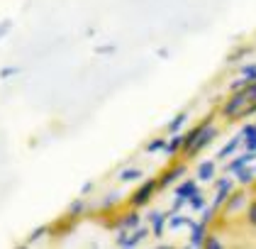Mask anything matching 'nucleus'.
I'll return each instance as SVG.
<instances>
[{
  "label": "nucleus",
  "instance_id": "nucleus-1",
  "mask_svg": "<svg viewBox=\"0 0 256 249\" xmlns=\"http://www.w3.org/2000/svg\"><path fill=\"white\" fill-rule=\"evenodd\" d=\"M249 103V96H246V91L242 88V91H232V98L230 100H224L222 105H220V115L227 117V120H236L239 113L244 110V105Z\"/></svg>",
  "mask_w": 256,
  "mask_h": 249
},
{
  "label": "nucleus",
  "instance_id": "nucleus-2",
  "mask_svg": "<svg viewBox=\"0 0 256 249\" xmlns=\"http://www.w3.org/2000/svg\"><path fill=\"white\" fill-rule=\"evenodd\" d=\"M146 237H152V230H149V225L144 227V225H139V227H134L132 232L127 230H120L118 232V239H115V244L122 249H132V247H139Z\"/></svg>",
  "mask_w": 256,
  "mask_h": 249
},
{
  "label": "nucleus",
  "instance_id": "nucleus-3",
  "mask_svg": "<svg viewBox=\"0 0 256 249\" xmlns=\"http://www.w3.org/2000/svg\"><path fill=\"white\" fill-rule=\"evenodd\" d=\"M217 134H220V130L215 127V122H210V125H208V127H205V130H202V132H200V134L196 137V142L190 144V149L186 152V156H188V159L198 156V154L202 152V149H208V147H210V144L215 142Z\"/></svg>",
  "mask_w": 256,
  "mask_h": 249
},
{
  "label": "nucleus",
  "instance_id": "nucleus-4",
  "mask_svg": "<svg viewBox=\"0 0 256 249\" xmlns=\"http://www.w3.org/2000/svg\"><path fill=\"white\" fill-rule=\"evenodd\" d=\"M158 191V186H156V178H146V181H142V186H139L137 191H134V195L130 198V205L132 208H144L152 198H154V193Z\"/></svg>",
  "mask_w": 256,
  "mask_h": 249
},
{
  "label": "nucleus",
  "instance_id": "nucleus-5",
  "mask_svg": "<svg viewBox=\"0 0 256 249\" xmlns=\"http://www.w3.org/2000/svg\"><path fill=\"white\" fill-rule=\"evenodd\" d=\"M186 171H188V166L186 164H174L168 171H164L161 176H156V186L158 191H166V188H174L178 183V178H183L186 176Z\"/></svg>",
  "mask_w": 256,
  "mask_h": 249
},
{
  "label": "nucleus",
  "instance_id": "nucleus-6",
  "mask_svg": "<svg viewBox=\"0 0 256 249\" xmlns=\"http://www.w3.org/2000/svg\"><path fill=\"white\" fill-rule=\"evenodd\" d=\"M234 191V178H217L215 181V195H212V200H210V205L215 208V210H220L222 208V203L230 198V193Z\"/></svg>",
  "mask_w": 256,
  "mask_h": 249
},
{
  "label": "nucleus",
  "instance_id": "nucleus-7",
  "mask_svg": "<svg viewBox=\"0 0 256 249\" xmlns=\"http://www.w3.org/2000/svg\"><path fill=\"white\" fill-rule=\"evenodd\" d=\"M224 205V215H236V212H242L246 205H249V195L244 191H239V193H230V198L222 203Z\"/></svg>",
  "mask_w": 256,
  "mask_h": 249
},
{
  "label": "nucleus",
  "instance_id": "nucleus-8",
  "mask_svg": "<svg viewBox=\"0 0 256 249\" xmlns=\"http://www.w3.org/2000/svg\"><path fill=\"white\" fill-rule=\"evenodd\" d=\"M166 220H168V210H149L146 212V225L154 237H161L164 230H166Z\"/></svg>",
  "mask_w": 256,
  "mask_h": 249
},
{
  "label": "nucleus",
  "instance_id": "nucleus-9",
  "mask_svg": "<svg viewBox=\"0 0 256 249\" xmlns=\"http://www.w3.org/2000/svg\"><path fill=\"white\" fill-rule=\"evenodd\" d=\"M215 173H217V164L212 159H205L198 164V183H212L215 181Z\"/></svg>",
  "mask_w": 256,
  "mask_h": 249
},
{
  "label": "nucleus",
  "instance_id": "nucleus-10",
  "mask_svg": "<svg viewBox=\"0 0 256 249\" xmlns=\"http://www.w3.org/2000/svg\"><path fill=\"white\" fill-rule=\"evenodd\" d=\"M139 225H142V215H139L137 208H134V210H130V212H122V215H120V220H118V230L132 232L134 227H139Z\"/></svg>",
  "mask_w": 256,
  "mask_h": 249
},
{
  "label": "nucleus",
  "instance_id": "nucleus-11",
  "mask_svg": "<svg viewBox=\"0 0 256 249\" xmlns=\"http://www.w3.org/2000/svg\"><path fill=\"white\" fill-rule=\"evenodd\" d=\"M254 161H256V152H246V149H244L236 159H232V161L224 166V173H234V171H239L242 166H249V164H254Z\"/></svg>",
  "mask_w": 256,
  "mask_h": 249
},
{
  "label": "nucleus",
  "instance_id": "nucleus-12",
  "mask_svg": "<svg viewBox=\"0 0 256 249\" xmlns=\"http://www.w3.org/2000/svg\"><path fill=\"white\" fill-rule=\"evenodd\" d=\"M196 225V220L193 217H188V215H180V212H171L168 215V220H166V227L171 232H176V230H183V227H193Z\"/></svg>",
  "mask_w": 256,
  "mask_h": 249
},
{
  "label": "nucleus",
  "instance_id": "nucleus-13",
  "mask_svg": "<svg viewBox=\"0 0 256 249\" xmlns=\"http://www.w3.org/2000/svg\"><path fill=\"white\" fill-rule=\"evenodd\" d=\"M239 134H242V139H244V142H242L244 149H246V152H256V125L254 122H244Z\"/></svg>",
  "mask_w": 256,
  "mask_h": 249
},
{
  "label": "nucleus",
  "instance_id": "nucleus-14",
  "mask_svg": "<svg viewBox=\"0 0 256 249\" xmlns=\"http://www.w3.org/2000/svg\"><path fill=\"white\" fill-rule=\"evenodd\" d=\"M205 234H208V225L196 220V225L190 227V239H188V244H190V247H196V249H200L202 247V242H205Z\"/></svg>",
  "mask_w": 256,
  "mask_h": 249
},
{
  "label": "nucleus",
  "instance_id": "nucleus-15",
  "mask_svg": "<svg viewBox=\"0 0 256 249\" xmlns=\"http://www.w3.org/2000/svg\"><path fill=\"white\" fill-rule=\"evenodd\" d=\"M196 191H200V186H198V178H183V181H178L176 183V195L180 198H190Z\"/></svg>",
  "mask_w": 256,
  "mask_h": 249
},
{
  "label": "nucleus",
  "instance_id": "nucleus-16",
  "mask_svg": "<svg viewBox=\"0 0 256 249\" xmlns=\"http://www.w3.org/2000/svg\"><path fill=\"white\" fill-rule=\"evenodd\" d=\"M242 142H244V139H242V134H234V137H232V139H230V142H227V144H224V147H222V149L215 154V159L224 161L227 156H232V154H234L236 149L242 147Z\"/></svg>",
  "mask_w": 256,
  "mask_h": 249
},
{
  "label": "nucleus",
  "instance_id": "nucleus-17",
  "mask_svg": "<svg viewBox=\"0 0 256 249\" xmlns=\"http://www.w3.org/2000/svg\"><path fill=\"white\" fill-rule=\"evenodd\" d=\"M142 178H144V171L139 166H124L118 173V181H122V183H134V181H142Z\"/></svg>",
  "mask_w": 256,
  "mask_h": 249
},
{
  "label": "nucleus",
  "instance_id": "nucleus-18",
  "mask_svg": "<svg viewBox=\"0 0 256 249\" xmlns=\"http://www.w3.org/2000/svg\"><path fill=\"white\" fill-rule=\"evenodd\" d=\"M256 178L254 169H252V164L249 166H242L239 171H234V183H239V186H252Z\"/></svg>",
  "mask_w": 256,
  "mask_h": 249
},
{
  "label": "nucleus",
  "instance_id": "nucleus-19",
  "mask_svg": "<svg viewBox=\"0 0 256 249\" xmlns=\"http://www.w3.org/2000/svg\"><path fill=\"white\" fill-rule=\"evenodd\" d=\"M88 208H90V203H88V198H76L74 203H68V208H66V212L71 215V217H78V215H83V212H88Z\"/></svg>",
  "mask_w": 256,
  "mask_h": 249
},
{
  "label": "nucleus",
  "instance_id": "nucleus-20",
  "mask_svg": "<svg viewBox=\"0 0 256 249\" xmlns=\"http://www.w3.org/2000/svg\"><path fill=\"white\" fill-rule=\"evenodd\" d=\"M180 147H183V134L176 132V134H171V139H166L164 154H166V156H176V154L180 152Z\"/></svg>",
  "mask_w": 256,
  "mask_h": 249
},
{
  "label": "nucleus",
  "instance_id": "nucleus-21",
  "mask_svg": "<svg viewBox=\"0 0 256 249\" xmlns=\"http://www.w3.org/2000/svg\"><path fill=\"white\" fill-rule=\"evenodd\" d=\"M186 122H188V113H178V115L174 117V120H171L168 125H166V132H168V134H176V132H180Z\"/></svg>",
  "mask_w": 256,
  "mask_h": 249
},
{
  "label": "nucleus",
  "instance_id": "nucleus-22",
  "mask_svg": "<svg viewBox=\"0 0 256 249\" xmlns=\"http://www.w3.org/2000/svg\"><path fill=\"white\" fill-rule=\"evenodd\" d=\"M188 205H190V210H196V212H200L205 205H208V198H205V193L202 191H196L190 198H188Z\"/></svg>",
  "mask_w": 256,
  "mask_h": 249
},
{
  "label": "nucleus",
  "instance_id": "nucleus-23",
  "mask_svg": "<svg viewBox=\"0 0 256 249\" xmlns=\"http://www.w3.org/2000/svg\"><path fill=\"white\" fill-rule=\"evenodd\" d=\"M164 147H166V139H164V137H154V139H149V142L144 144V152L158 154V152H164Z\"/></svg>",
  "mask_w": 256,
  "mask_h": 249
},
{
  "label": "nucleus",
  "instance_id": "nucleus-24",
  "mask_svg": "<svg viewBox=\"0 0 256 249\" xmlns=\"http://www.w3.org/2000/svg\"><path fill=\"white\" fill-rule=\"evenodd\" d=\"M239 76H242V78H246L249 83H252V81H256V61H249V64H242V66H239Z\"/></svg>",
  "mask_w": 256,
  "mask_h": 249
},
{
  "label": "nucleus",
  "instance_id": "nucleus-25",
  "mask_svg": "<svg viewBox=\"0 0 256 249\" xmlns=\"http://www.w3.org/2000/svg\"><path fill=\"white\" fill-rule=\"evenodd\" d=\"M215 215H217V210L212 208V205H210V203H208V205L200 210V222H205V225L210 227V225L215 222Z\"/></svg>",
  "mask_w": 256,
  "mask_h": 249
},
{
  "label": "nucleus",
  "instance_id": "nucleus-26",
  "mask_svg": "<svg viewBox=\"0 0 256 249\" xmlns=\"http://www.w3.org/2000/svg\"><path fill=\"white\" fill-rule=\"evenodd\" d=\"M44 234H49V227H46V225H42V227H37V230L32 232V234L27 237V242H24V247H30V244H37V242H40V239H42V237H44Z\"/></svg>",
  "mask_w": 256,
  "mask_h": 249
},
{
  "label": "nucleus",
  "instance_id": "nucleus-27",
  "mask_svg": "<svg viewBox=\"0 0 256 249\" xmlns=\"http://www.w3.org/2000/svg\"><path fill=\"white\" fill-rule=\"evenodd\" d=\"M120 198H122V195H120L118 191H115V193H110V195H105V200H100V208H102V210H108V208H112V205L118 203Z\"/></svg>",
  "mask_w": 256,
  "mask_h": 249
},
{
  "label": "nucleus",
  "instance_id": "nucleus-28",
  "mask_svg": "<svg viewBox=\"0 0 256 249\" xmlns=\"http://www.w3.org/2000/svg\"><path fill=\"white\" fill-rule=\"evenodd\" d=\"M202 247H205V249H222V239H217L215 234H205Z\"/></svg>",
  "mask_w": 256,
  "mask_h": 249
},
{
  "label": "nucleus",
  "instance_id": "nucleus-29",
  "mask_svg": "<svg viewBox=\"0 0 256 249\" xmlns=\"http://www.w3.org/2000/svg\"><path fill=\"white\" fill-rule=\"evenodd\" d=\"M246 222L256 227V200H252L249 205H246Z\"/></svg>",
  "mask_w": 256,
  "mask_h": 249
},
{
  "label": "nucleus",
  "instance_id": "nucleus-30",
  "mask_svg": "<svg viewBox=\"0 0 256 249\" xmlns=\"http://www.w3.org/2000/svg\"><path fill=\"white\" fill-rule=\"evenodd\" d=\"M186 203H188L186 198H180V195H176V198H174V203H171V208H168V215H171V212H180L183 208H186Z\"/></svg>",
  "mask_w": 256,
  "mask_h": 249
},
{
  "label": "nucleus",
  "instance_id": "nucleus-31",
  "mask_svg": "<svg viewBox=\"0 0 256 249\" xmlns=\"http://www.w3.org/2000/svg\"><path fill=\"white\" fill-rule=\"evenodd\" d=\"M246 86H249V81H246V78H236L234 83H232V86H230V91H242V88H246Z\"/></svg>",
  "mask_w": 256,
  "mask_h": 249
},
{
  "label": "nucleus",
  "instance_id": "nucleus-32",
  "mask_svg": "<svg viewBox=\"0 0 256 249\" xmlns=\"http://www.w3.org/2000/svg\"><path fill=\"white\" fill-rule=\"evenodd\" d=\"M15 74H20V69H15V66H5V69H0V78L15 76Z\"/></svg>",
  "mask_w": 256,
  "mask_h": 249
},
{
  "label": "nucleus",
  "instance_id": "nucleus-33",
  "mask_svg": "<svg viewBox=\"0 0 256 249\" xmlns=\"http://www.w3.org/2000/svg\"><path fill=\"white\" fill-rule=\"evenodd\" d=\"M10 30H12V22H10V20H2V22H0V39L5 37Z\"/></svg>",
  "mask_w": 256,
  "mask_h": 249
},
{
  "label": "nucleus",
  "instance_id": "nucleus-34",
  "mask_svg": "<svg viewBox=\"0 0 256 249\" xmlns=\"http://www.w3.org/2000/svg\"><path fill=\"white\" fill-rule=\"evenodd\" d=\"M96 52H98V54H112V52H115V47H98Z\"/></svg>",
  "mask_w": 256,
  "mask_h": 249
},
{
  "label": "nucleus",
  "instance_id": "nucleus-35",
  "mask_svg": "<svg viewBox=\"0 0 256 249\" xmlns=\"http://www.w3.org/2000/svg\"><path fill=\"white\" fill-rule=\"evenodd\" d=\"M90 191H93V183H83V188H80V195H88Z\"/></svg>",
  "mask_w": 256,
  "mask_h": 249
},
{
  "label": "nucleus",
  "instance_id": "nucleus-36",
  "mask_svg": "<svg viewBox=\"0 0 256 249\" xmlns=\"http://www.w3.org/2000/svg\"><path fill=\"white\" fill-rule=\"evenodd\" d=\"M254 125H256V122H254Z\"/></svg>",
  "mask_w": 256,
  "mask_h": 249
}]
</instances>
